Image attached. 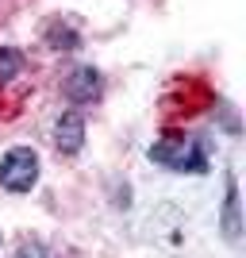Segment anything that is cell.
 Returning a JSON list of instances; mask_svg holds the SVG:
<instances>
[{
  "mask_svg": "<svg viewBox=\"0 0 246 258\" xmlns=\"http://www.w3.org/2000/svg\"><path fill=\"white\" fill-rule=\"evenodd\" d=\"M20 70H23V54L16 50V46H0V85L16 81Z\"/></svg>",
  "mask_w": 246,
  "mask_h": 258,
  "instance_id": "obj_7",
  "label": "cell"
},
{
  "mask_svg": "<svg viewBox=\"0 0 246 258\" xmlns=\"http://www.w3.org/2000/svg\"><path fill=\"white\" fill-rule=\"evenodd\" d=\"M150 158L166 166V170H177V173H208V151H204L196 139H158L150 147Z\"/></svg>",
  "mask_w": 246,
  "mask_h": 258,
  "instance_id": "obj_1",
  "label": "cell"
},
{
  "mask_svg": "<svg viewBox=\"0 0 246 258\" xmlns=\"http://www.w3.org/2000/svg\"><path fill=\"white\" fill-rule=\"evenodd\" d=\"M39 181V154L31 147H12L0 158V185L8 193H31Z\"/></svg>",
  "mask_w": 246,
  "mask_h": 258,
  "instance_id": "obj_2",
  "label": "cell"
},
{
  "mask_svg": "<svg viewBox=\"0 0 246 258\" xmlns=\"http://www.w3.org/2000/svg\"><path fill=\"white\" fill-rule=\"evenodd\" d=\"M100 89H104V81H100V70L97 66H77V70H69L62 81V93L73 104H93V100L100 97Z\"/></svg>",
  "mask_w": 246,
  "mask_h": 258,
  "instance_id": "obj_3",
  "label": "cell"
},
{
  "mask_svg": "<svg viewBox=\"0 0 246 258\" xmlns=\"http://www.w3.org/2000/svg\"><path fill=\"white\" fill-rule=\"evenodd\" d=\"M16 258H58V254H54L50 247H43V243H35V239H23Z\"/></svg>",
  "mask_w": 246,
  "mask_h": 258,
  "instance_id": "obj_8",
  "label": "cell"
},
{
  "mask_svg": "<svg viewBox=\"0 0 246 258\" xmlns=\"http://www.w3.org/2000/svg\"><path fill=\"white\" fill-rule=\"evenodd\" d=\"M219 227H223L227 243H238V239H242V212H238V181H235V173H227V197H223Z\"/></svg>",
  "mask_w": 246,
  "mask_h": 258,
  "instance_id": "obj_5",
  "label": "cell"
},
{
  "mask_svg": "<svg viewBox=\"0 0 246 258\" xmlns=\"http://www.w3.org/2000/svg\"><path fill=\"white\" fill-rule=\"evenodd\" d=\"M46 43H50V50H77V46H81V35H77L73 27H65V23H50V27H46Z\"/></svg>",
  "mask_w": 246,
  "mask_h": 258,
  "instance_id": "obj_6",
  "label": "cell"
},
{
  "mask_svg": "<svg viewBox=\"0 0 246 258\" xmlns=\"http://www.w3.org/2000/svg\"><path fill=\"white\" fill-rule=\"evenodd\" d=\"M54 147L62 154H77L85 147V116L81 112H62L54 123Z\"/></svg>",
  "mask_w": 246,
  "mask_h": 258,
  "instance_id": "obj_4",
  "label": "cell"
}]
</instances>
